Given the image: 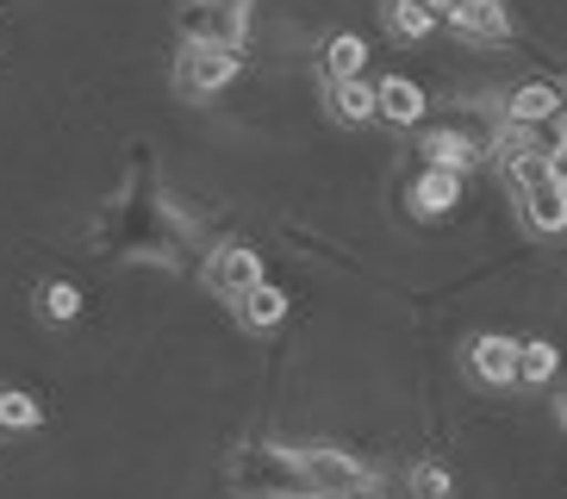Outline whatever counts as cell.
Listing matches in <instances>:
<instances>
[{
  "mask_svg": "<svg viewBox=\"0 0 567 499\" xmlns=\"http://www.w3.org/2000/svg\"><path fill=\"white\" fill-rule=\"evenodd\" d=\"M225 481L250 499H287V493H312V468H306V449L237 444L231 462H225Z\"/></svg>",
  "mask_w": 567,
  "mask_h": 499,
  "instance_id": "2",
  "label": "cell"
},
{
  "mask_svg": "<svg viewBox=\"0 0 567 499\" xmlns=\"http://www.w3.org/2000/svg\"><path fill=\"white\" fill-rule=\"evenodd\" d=\"M324 113H331L337 125H368V119H381V82H362V75L324 82Z\"/></svg>",
  "mask_w": 567,
  "mask_h": 499,
  "instance_id": "9",
  "label": "cell"
},
{
  "mask_svg": "<svg viewBox=\"0 0 567 499\" xmlns=\"http://www.w3.org/2000/svg\"><path fill=\"white\" fill-rule=\"evenodd\" d=\"M237 318L250 325V332H275L287 318V287H275V282H256L250 294L237 299Z\"/></svg>",
  "mask_w": 567,
  "mask_h": 499,
  "instance_id": "16",
  "label": "cell"
},
{
  "mask_svg": "<svg viewBox=\"0 0 567 499\" xmlns=\"http://www.w3.org/2000/svg\"><path fill=\"white\" fill-rule=\"evenodd\" d=\"M499 175H505V187H512V194H524V187H536V182H549V175H561V144L543 150V144H536V132H530V144H517V150H505V156H499Z\"/></svg>",
  "mask_w": 567,
  "mask_h": 499,
  "instance_id": "10",
  "label": "cell"
},
{
  "mask_svg": "<svg viewBox=\"0 0 567 499\" xmlns=\"http://www.w3.org/2000/svg\"><path fill=\"white\" fill-rule=\"evenodd\" d=\"M175 26H182V38H194V44L244 50V7H225V0H182Z\"/></svg>",
  "mask_w": 567,
  "mask_h": 499,
  "instance_id": "6",
  "label": "cell"
},
{
  "mask_svg": "<svg viewBox=\"0 0 567 499\" xmlns=\"http://www.w3.org/2000/svg\"><path fill=\"white\" fill-rule=\"evenodd\" d=\"M517 225L530 237H561L567 232V175H549L517 194Z\"/></svg>",
  "mask_w": 567,
  "mask_h": 499,
  "instance_id": "7",
  "label": "cell"
},
{
  "mask_svg": "<svg viewBox=\"0 0 567 499\" xmlns=\"http://www.w3.org/2000/svg\"><path fill=\"white\" fill-rule=\"evenodd\" d=\"M517 337H505V332H486V337H474V344L462 349V368L474 375L481 387H512L517 381Z\"/></svg>",
  "mask_w": 567,
  "mask_h": 499,
  "instance_id": "8",
  "label": "cell"
},
{
  "mask_svg": "<svg viewBox=\"0 0 567 499\" xmlns=\"http://www.w3.org/2000/svg\"><path fill=\"white\" fill-rule=\"evenodd\" d=\"M561 156H567V132H561Z\"/></svg>",
  "mask_w": 567,
  "mask_h": 499,
  "instance_id": "27",
  "label": "cell"
},
{
  "mask_svg": "<svg viewBox=\"0 0 567 499\" xmlns=\"http://www.w3.org/2000/svg\"><path fill=\"white\" fill-rule=\"evenodd\" d=\"M0 425H7V431H38V425H44V406H38L32 394L7 387V394H0Z\"/></svg>",
  "mask_w": 567,
  "mask_h": 499,
  "instance_id": "21",
  "label": "cell"
},
{
  "mask_svg": "<svg viewBox=\"0 0 567 499\" xmlns=\"http://www.w3.org/2000/svg\"><path fill=\"white\" fill-rule=\"evenodd\" d=\"M555 368H561V356H555V344H524L517 349V381L524 387H543V381H555Z\"/></svg>",
  "mask_w": 567,
  "mask_h": 499,
  "instance_id": "19",
  "label": "cell"
},
{
  "mask_svg": "<svg viewBox=\"0 0 567 499\" xmlns=\"http://www.w3.org/2000/svg\"><path fill=\"white\" fill-rule=\"evenodd\" d=\"M561 132H567V88H561Z\"/></svg>",
  "mask_w": 567,
  "mask_h": 499,
  "instance_id": "25",
  "label": "cell"
},
{
  "mask_svg": "<svg viewBox=\"0 0 567 499\" xmlns=\"http://www.w3.org/2000/svg\"><path fill=\"white\" fill-rule=\"evenodd\" d=\"M237 63H244V50L182 38V50H175V94L182 100H213L225 82H237Z\"/></svg>",
  "mask_w": 567,
  "mask_h": 499,
  "instance_id": "3",
  "label": "cell"
},
{
  "mask_svg": "<svg viewBox=\"0 0 567 499\" xmlns=\"http://www.w3.org/2000/svg\"><path fill=\"white\" fill-rule=\"evenodd\" d=\"M200 282H206V294H213V299H231V306H237V299L262 282V256H256L250 244H218V249H206Z\"/></svg>",
  "mask_w": 567,
  "mask_h": 499,
  "instance_id": "4",
  "label": "cell"
},
{
  "mask_svg": "<svg viewBox=\"0 0 567 499\" xmlns=\"http://www.w3.org/2000/svg\"><path fill=\"white\" fill-rule=\"evenodd\" d=\"M38 313L56 318V325H69V318L82 313V287H75V282H44V287H38Z\"/></svg>",
  "mask_w": 567,
  "mask_h": 499,
  "instance_id": "20",
  "label": "cell"
},
{
  "mask_svg": "<svg viewBox=\"0 0 567 499\" xmlns=\"http://www.w3.org/2000/svg\"><path fill=\"white\" fill-rule=\"evenodd\" d=\"M225 7H244V13H250V0H225Z\"/></svg>",
  "mask_w": 567,
  "mask_h": 499,
  "instance_id": "26",
  "label": "cell"
},
{
  "mask_svg": "<svg viewBox=\"0 0 567 499\" xmlns=\"http://www.w3.org/2000/svg\"><path fill=\"white\" fill-rule=\"evenodd\" d=\"M450 26L462 38H474V44H499V38H512V13H505V0H455Z\"/></svg>",
  "mask_w": 567,
  "mask_h": 499,
  "instance_id": "12",
  "label": "cell"
},
{
  "mask_svg": "<svg viewBox=\"0 0 567 499\" xmlns=\"http://www.w3.org/2000/svg\"><path fill=\"white\" fill-rule=\"evenodd\" d=\"M431 7H436V13H443V19H450V13H455V0H431Z\"/></svg>",
  "mask_w": 567,
  "mask_h": 499,
  "instance_id": "24",
  "label": "cell"
},
{
  "mask_svg": "<svg viewBox=\"0 0 567 499\" xmlns=\"http://www.w3.org/2000/svg\"><path fill=\"white\" fill-rule=\"evenodd\" d=\"M362 63H368V44L355 32H337V38H324V50H318V75L324 82H343V75H362Z\"/></svg>",
  "mask_w": 567,
  "mask_h": 499,
  "instance_id": "17",
  "label": "cell"
},
{
  "mask_svg": "<svg viewBox=\"0 0 567 499\" xmlns=\"http://www.w3.org/2000/svg\"><path fill=\"white\" fill-rule=\"evenodd\" d=\"M306 468H312V493H374L381 475L368 462H355L350 449L331 444H306Z\"/></svg>",
  "mask_w": 567,
  "mask_h": 499,
  "instance_id": "5",
  "label": "cell"
},
{
  "mask_svg": "<svg viewBox=\"0 0 567 499\" xmlns=\"http://www.w3.org/2000/svg\"><path fill=\"white\" fill-rule=\"evenodd\" d=\"M424 163H443V169H474V163H486V138H467V132H455V125H436V132H424Z\"/></svg>",
  "mask_w": 567,
  "mask_h": 499,
  "instance_id": "13",
  "label": "cell"
},
{
  "mask_svg": "<svg viewBox=\"0 0 567 499\" xmlns=\"http://www.w3.org/2000/svg\"><path fill=\"white\" fill-rule=\"evenodd\" d=\"M455 200H462V169L424 163V175L412 182V213L417 218H443V213H455Z\"/></svg>",
  "mask_w": 567,
  "mask_h": 499,
  "instance_id": "11",
  "label": "cell"
},
{
  "mask_svg": "<svg viewBox=\"0 0 567 499\" xmlns=\"http://www.w3.org/2000/svg\"><path fill=\"white\" fill-rule=\"evenodd\" d=\"M499 119H512V125H549V119H561V88L549 82H524L505 94Z\"/></svg>",
  "mask_w": 567,
  "mask_h": 499,
  "instance_id": "14",
  "label": "cell"
},
{
  "mask_svg": "<svg viewBox=\"0 0 567 499\" xmlns=\"http://www.w3.org/2000/svg\"><path fill=\"white\" fill-rule=\"evenodd\" d=\"M94 237H101L106 256H125V263H151V268L182 275L187 249H194V218L168 200L156 163L137 150L132 163H125V175H118V187L106 194Z\"/></svg>",
  "mask_w": 567,
  "mask_h": 499,
  "instance_id": "1",
  "label": "cell"
},
{
  "mask_svg": "<svg viewBox=\"0 0 567 499\" xmlns=\"http://www.w3.org/2000/svg\"><path fill=\"white\" fill-rule=\"evenodd\" d=\"M405 481H412V493H424V499H436V493H450V487H455L450 468H436V462H417Z\"/></svg>",
  "mask_w": 567,
  "mask_h": 499,
  "instance_id": "22",
  "label": "cell"
},
{
  "mask_svg": "<svg viewBox=\"0 0 567 499\" xmlns=\"http://www.w3.org/2000/svg\"><path fill=\"white\" fill-rule=\"evenodd\" d=\"M436 19H443V13H436L431 0H386V32H393V38H412V44H417V38L436 32Z\"/></svg>",
  "mask_w": 567,
  "mask_h": 499,
  "instance_id": "18",
  "label": "cell"
},
{
  "mask_svg": "<svg viewBox=\"0 0 567 499\" xmlns=\"http://www.w3.org/2000/svg\"><path fill=\"white\" fill-rule=\"evenodd\" d=\"M555 418H561V431H567V387H561V399H555Z\"/></svg>",
  "mask_w": 567,
  "mask_h": 499,
  "instance_id": "23",
  "label": "cell"
},
{
  "mask_svg": "<svg viewBox=\"0 0 567 499\" xmlns=\"http://www.w3.org/2000/svg\"><path fill=\"white\" fill-rule=\"evenodd\" d=\"M424 106H431V100H424V88H417L412 75H386L381 82V119L386 125H417Z\"/></svg>",
  "mask_w": 567,
  "mask_h": 499,
  "instance_id": "15",
  "label": "cell"
}]
</instances>
